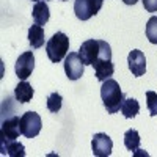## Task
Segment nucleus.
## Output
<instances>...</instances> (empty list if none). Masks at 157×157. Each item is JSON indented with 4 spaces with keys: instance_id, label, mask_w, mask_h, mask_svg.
<instances>
[{
    "instance_id": "obj_10",
    "label": "nucleus",
    "mask_w": 157,
    "mask_h": 157,
    "mask_svg": "<svg viewBox=\"0 0 157 157\" xmlns=\"http://www.w3.org/2000/svg\"><path fill=\"white\" fill-rule=\"evenodd\" d=\"M127 64H129V69L132 72V75L135 77H141L145 75L146 72V58L145 54L141 50H132L127 57Z\"/></svg>"
},
{
    "instance_id": "obj_13",
    "label": "nucleus",
    "mask_w": 157,
    "mask_h": 157,
    "mask_svg": "<svg viewBox=\"0 0 157 157\" xmlns=\"http://www.w3.org/2000/svg\"><path fill=\"white\" fill-rule=\"evenodd\" d=\"M2 154H8L10 157H24L25 155V148H24L22 143H19L16 140L2 138Z\"/></svg>"
},
{
    "instance_id": "obj_8",
    "label": "nucleus",
    "mask_w": 157,
    "mask_h": 157,
    "mask_svg": "<svg viewBox=\"0 0 157 157\" xmlns=\"http://www.w3.org/2000/svg\"><path fill=\"white\" fill-rule=\"evenodd\" d=\"M99 50H101L99 39H88V41L82 43L80 49H78V55H80L83 64H90V66H93L94 61L99 57Z\"/></svg>"
},
{
    "instance_id": "obj_5",
    "label": "nucleus",
    "mask_w": 157,
    "mask_h": 157,
    "mask_svg": "<svg viewBox=\"0 0 157 157\" xmlns=\"http://www.w3.org/2000/svg\"><path fill=\"white\" fill-rule=\"evenodd\" d=\"M102 3H104V0H75L74 13H75L77 19L88 21L99 13V10L102 8Z\"/></svg>"
},
{
    "instance_id": "obj_24",
    "label": "nucleus",
    "mask_w": 157,
    "mask_h": 157,
    "mask_svg": "<svg viewBox=\"0 0 157 157\" xmlns=\"http://www.w3.org/2000/svg\"><path fill=\"white\" fill-rule=\"evenodd\" d=\"M63 2H64V0H63Z\"/></svg>"
},
{
    "instance_id": "obj_20",
    "label": "nucleus",
    "mask_w": 157,
    "mask_h": 157,
    "mask_svg": "<svg viewBox=\"0 0 157 157\" xmlns=\"http://www.w3.org/2000/svg\"><path fill=\"white\" fill-rule=\"evenodd\" d=\"M146 105L151 116L157 115V93L155 91H146Z\"/></svg>"
},
{
    "instance_id": "obj_14",
    "label": "nucleus",
    "mask_w": 157,
    "mask_h": 157,
    "mask_svg": "<svg viewBox=\"0 0 157 157\" xmlns=\"http://www.w3.org/2000/svg\"><path fill=\"white\" fill-rule=\"evenodd\" d=\"M33 94H35V91H33L32 85H30L29 82H25V80H22L21 83H17V86L14 88V98H16V101H19L21 104L30 102L32 98H33Z\"/></svg>"
},
{
    "instance_id": "obj_17",
    "label": "nucleus",
    "mask_w": 157,
    "mask_h": 157,
    "mask_svg": "<svg viewBox=\"0 0 157 157\" xmlns=\"http://www.w3.org/2000/svg\"><path fill=\"white\" fill-rule=\"evenodd\" d=\"M124 146L127 148V151H138L140 148V135L135 129H129L126 130V134H124Z\"/></svg>"
},
{
    "instance_id": "obj_18",
    "label": "nucleus",
    "mask_w": 157,
    "mask_h": 157,
    "mask_svg": "<svg viewBox=\"0 0 157 157\" xmlns=\"http://www.w3.org/2000/svg\"><path fill=\"white\" fill-rule=\"evenodd\" d=\"M146 38L151 44H157V16H152L146 24Z\"/></svg>"
},
{
    "instance_id": "obj_11",
    "label": "nucleus",
    "mask_w": 157,
    "mask_h": 157,
    "mask_svg": "<svg viewBox=\"0 0 157 157\" xmlns=\"http://www.w3.org/2000/svg\"><path fill=\"white\" fill-rule=\"evenodd\" d=\"M22 134L21 130V118L17 116H11V118H3L2 121V138L6 140H16L19 138V135Z\"/></svg>"
},
{
    "instance_id": "obj_6",
    "label": "nucleus",
    "mask_w": 157,
    "mask_h": 157,
    "mask_svg": "<svg viewBox=\"0 0 157 157\" xmlns=\"http://www.w3.org/2000/svg\"><path fill=\"white\" fill-rule=\"evenodd\" d=\"M85 64L78 55V52H69V55L64 58V72H66L69 80H78L83 75Z\"/></svg>"
},
{
    "instance_id": "obj_7",
    "label": "nucleus",
    "mask_w": 157,
    "mask_h": 157,
    "mask_svg": "<svg viewBox=\"0 0 157 157\" xmlns=\"http://www.w3.org/2000/svg\"><path fill=\"white\" fill-rule=\"evenodd\" d=\"M33 69H35V55H33V52H30V50L24 52L16 61V66H14L16 75L21 78V80H27V78L32 75Z\"/></svg>"
},
{
    "instance_id": "obj_22",
    "label": "nucleus",
    "mask_w": 157,
    "mask_h": 157,
    "mask_svg": "<svg viewBox=\"0 0 157 157\" xmlns=\"http://www.w3.org/2000/svg\"><path fill=\"white\" fill-rule=\"evenodd\" d=\"M123 2H124L126 5H135V3L138 2V0H123Z\"/></svg>"
},
{
    "instance_id": "obj_4",
    "label": "nucleus",
    "mask_w": 157,
    "mask_h": 157,
    "mask_svg": "<svg viewBox=\"0 0 157 157\" xmlns=\"http://www.w3.org/2000/svg\"><path fill=\"white\" fill-rule=\"evenodd\" d=\"M41 116L36 112H25L21 116V130L22 135L27 138H33L41 132Z\"/></svg>"
},
{
    "instance_id": "obj_15",
    "label": "nucleus",
    "mask_w": 157,
    "mask_h": 157,
    "mask_svg": "<svg viewBox=\"0 0 157 157\" xmlns=\"http://www.w3.org/2000/svg\"><path fill=\"white\" fill-rule=\"evenodd\" d=\"M44 30H43V25H32L30 30H29V41L32 44L33 49H39L44 46Z\"/></svg>"
},
{
    "instance_id": "obj_12",
    "label": "nucleus",
    "mask_w": 157,
    "mask_h": 157,
    "mask_svg": "<svg viewBox=\"0 0 157 157\" xmlns=\"http://www.w3.org/2000/svg\"><path fill=\"white\" fill-rule=\"evenodd\" d=\"M32 17H33L35 24H38V25H46L49 22L50 11H49V5L44 2V0L35 3L33 11H32Z\"/></svg>"
},
{
    "instance_id": "obj_3",
    "label": "nucleus",
    "mask_w": 157,
    "mask_h": 157,
    "mask_svg": "<svg viewBox=\"0 0 157 157\" xmlns=\"http://www.w3.org/2000/svg\"><path fill=\"white\" fill-rule=\"evenodd\" d=\"M68 50H69V38L61 32H57L46 44V54L52 63H60L63 58H66Z\"/></svg>"
},
{
    "instance_id": "obj_9",
    "label": "nucleus",
    "mask_w": 157,
    "mask_h": 157,
    "mask_svg": "<svg viewBox=\"0 0 157 157\" xmlns=\"http://www.w3.org/2000/svg\"><path fill=\"white\" fill-rule=\"evenodd\" d=\"M91 148L96 157H109L112 154L113 141L107 134H96L91 140Z\"/></svg>"
},
{
    "instance_id": "obj_23",
    "label": "nucleus",
    "mask_w": 157,
    "mask_h": 157,
    "mask_svg": "<svg viewBox=\"0 0 157 157\" xmlns=\"http://www.w3.org/2000/svg\"><path fill=\"white\" fill-rule=\"evenodd\" d=\"M33 2H41V0H33Z\"/></svg>"
},
{
    "instance_id": "obj_1",
    "label": "nucleus",
    "mask_w": 157,
    "mask_h": 157,
    "mask_svg": "<svg viewBox=\"0 0 157 157\" xmlns=\"http://www.w3.org/2000/svg\"><path fill=\"white\" fill-rule=\"evenodd\" d=\"M101 98L104 102L107 113H116L121 110V104L124 101V94L120 88V83L113 78H107L102 82L101 86Z\"/></svg>"
},
{
    "instance_id": "obj_19",
    "label": "nucleus",
    "mask_w": 157,
    "mask_h": 157,
    "mask_svg": "<svg viewBox=\"0 0 157 157\" xmlns=\"http://www.w3.org/2000/svg\"><path fill=\"white\" fill-rule=\"evenodd\" d=\"M61 102H63L61 94H58V93H52V94L47 98V102H46L49 112H52V113L60 112V109H61Z\"/></svg>"
},
{
    "instance_id": "obj_2",
    "label": "nucleus",
    "mask_w": 157,
    "mask_h": 157,
    "mask_svg": "<svg viewBox=\"0 0 157 157\" xmlns=\"http://www.w3.org/2000/svg\"><path fill=\"white\" fill-rule=\"evenodd\" d=\"M99 44H101V50H99V57L94 61V72H96V78L99 82H104L110 78L115 72V66L112 63V49L110 44L99 39Z\"/></svg>"
},
{
    "instance_id": "obj_21",
    "label": "nucleus",
    "mask_w": 157,
    "mask_h": 157,
    "mask_svg": "<svg viewBox=\"0 0 157 157\" xmlns=\"http://www.w3.org/2000/svg\"><path fill=\"white\" fill-rule=\"evenodd\" d=\"M148 13H157V0H141Z\"/></svg>"
},
{
    "instance_id": "obj_16",
    "label": "nucleus",
    "mask_w": 157,
    "mask_h": 157,
    "mask_svg": "<svg viewBox=\"0 0 157 157\" xmlns=\"http://www.w3.org/2000/svg\"><path fill=\"white\" fill-rule=\"evenodd\" d=\"M140 112V104L137 99L134 98H127L123 101L121 104V113L124 115V118H135Z\"/></svg>"
}]
</instances>
